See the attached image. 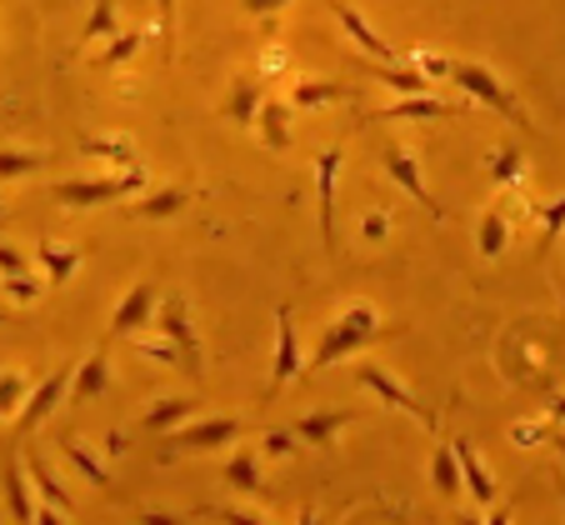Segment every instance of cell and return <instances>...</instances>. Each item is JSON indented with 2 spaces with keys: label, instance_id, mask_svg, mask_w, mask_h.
Wrapping results in <instances>:
<instances>
[{
  "label": "cell",
  "instance_id": "cell-1",
  "mask_svg": "<svg viewBox=\"0 0 565 525\" xmlns=\"http://www.w3.org/2000/svg\"><path fill=\"white\" fill-rule=\"evenodd\" d=\"M381 335V315H375V306H345L341 315H335L326 331H320V345H316V355L306 361V371L300 375H316V371H331L335 361H345V355H355L365 341H375Z\"/></svg>",
  "mask_w": 565,
  "mask_h": 525
},
{
  "label": "cell",
  "instance_id": "cell-2",
  "mask_svg": "<svg viewBox=\"0 0 565 525\" xmlns=\"http://www.w3.org/2000/svg\"><path fill=\"white\" fill-rule=\"evenodd\" d=\"M450 81H456V86L466 90L470 100H480L486 110H495V116H505L511 126H525V130H531V120H525L521 100H515L511 90L501 86V75H495V71H486V65H476V61H450Z\"/></svg>",
  "mask_w": 565,
  "mask_h": 525
},
{
  "label": "cell",
  "instance_id": "cell-3",
  "mask_svg": "<svg viewBox=\"0 0 565 525\" xmlns=\"http://www.w3.org/2000/svg\"><path fill=\"white\" fill-rule=\"evenodd\" d=\"M146 191V171H126V175H106V181H55L51 201L71 205V211H86V205H106V201H126V195Z\"/></svg>",
  "mask_w": 565,
  "mask_h": 525
},
{
  "label": "cell",
  "instance_id": "cell-4",
  "mask_svg": "<svg viewBox=\"0 0 565 525\" xmlns=\"http://www.w3.org/2000/svg\"><path fill=\"white\" fill-rule=\"evenodd\" d=\"M246 426L235 416H211V420H185V426L166 430V446H160V461H175V456H191V450H215L225 440H241Z\"/></svg>",
  "mask_w": 565,
  "mask_h": 525
},
{
  "label": "cell",
  "instance_id": "cell-5",
  "mask_svg": "<svg viewBox=\"0 0 565 525\" xmlns=\"http://www.w3.org/2000/svg\"><path fill=\"white\" fill-rule=\"evenodd\" d=\"M355 386H365L375 400H385V406H395V410H406V416H416L426 430H436V410H426L416 396H411L401 381H395L385 365H375V361H365V365H355Z\"/></svg>",
  "mask_w": 565,
  "mask_h": 525
},
{
  "label": "cell",
  "instance_id": "cell-6",
  "mask_svg": "<svg viewBox=\"0 0 565 525\" xmlns=\"http://www.w3.org/2000/svg\"><path fill=\"white\" fill-rule=\"evenodd\" d=\"M71 375H75V365H61V371H51V375L41 381V386H35L31 396H25V406L15 410V430H21V436L41 430V426H45V416H51V410L61 406L65 396H71Z\"/></svg>",
  "mask_w": 565,
  "mask_h": 525
},
{
  "label": "cell",
  "instance_id": "cell-7",
  "mask_svg": "<svg viewBox=\"0 0 565 525\" xmlns=\"http://www.w3.org/2000/svg\"><path fill=\"white\" fill-rule=\"evenodd\" d=\"M156 325H160V335L175 345V351L185 355V365H191V381H201V341H195V331H191V315H185V300L181 296H166L156 306Z\"/></svg>",
  "mask_w": 565,
  "mask_h": 525
},
{
  "label": "cell",
  "instance_id": "cell-8",
  "mask_svg": "<svg viewBox=\"0 0 565 525\" xmlns=\"http://www.w3.org/2000/svg\"><path fill=\"white\" fill-rule=\"evenodd\" d=\"M306 371V355H300V331H296V311L276 306V365H270V390H280L286 381Z\"/></svg>",
  "mask_w": 565,
  "mask_h": 525
},
{
  "label": "cell",
  "instance_id": "cell-9",
  "mask_svg": "<svg viewBox=\"0 0 565 525\" xmlns=\"http://www.w3.org/2000/svg\"><path fill=\"white\" fill-rule=\"evenodd\" d=\"M335 181H341V146L316 156V201H320V240L335 256Z\"/></svg>",
  "mask_w": 565,
  "mask_h": 525
},
{
  "label": "cell",
  "instance_id": "cell-10",
  "mask_svg": "<svg viewBox=\"0 0 565 525\" xmlns=\"http://www.w3.org/2000/svg\"><path fill=\"white\" fill-rule=\"evenodd\" d=\"M156 306H160V290L150 286V280L130 286L126 296H120V306L110 311V335H136L140 325L156 321Z\"/></svg>",
  "mask_w": 565,
  "mask_h": 525
},
{
  "label": "cell",
  "instance_id": "cell-11",
  "mask_svg": "<svg viewBox=\"0 0 565 525\" xmlns=\"http://www.w3.org/2000/svg\"><path fill=\"white\" fill-rule=\"evenodd\" d=\"M0 491H6V505H11V521L15 525H35L31 475H25L21 450H11V456H6V465H0Z\"/></svg>",
  "mask_w": 565,
  "mask_h": 525
},
{
  "label": "cell",
  "instance_id": "cell-12",
  "mask_svg": "<svg viewBox=\"0 0 565 525\" xmlns=\"http://www.w3.org/2000/svg\"><path fill=\"white\" fill-rule=\"evenodd\" d=\"M466 106L460 100H440V96H401L395 106L375 110L371 120H460Z\"/></svg>",
  "mask_w": 565,
  "mask_h": 525
},
{
  "label": "cell",
  "instance_id": "cell-13",
  "mask_svg": "<svg viewBox=\"0 0 565 525\" xmlns=\"http://www.w3.org/2000/svg\"><path fill=\"white\" fill-rule=\"evenodd\" d=\"M331 15H335V21H341V31L351 35V41L361 45V51L371 55V61H381V65H401V51H395L391 41H381V35H375L371 25H365L361 15H355L351 6H345V0H331Z\"/></svg>",
  "mask_w": 565,
  "mask_h": 525
},
{
  "label": "cell",
  "instance_id": "cell-14",
  "mask_svg": "<svg viewBox=\"0 0 565 525\" xmlns=\"http://www.w3.org/2000/svg\"><path fill=\"white\" fill-rule=\"evenodd\" d=\"M385 171H391L395 181L406 185V191H411V201H420L430 215H436V221H446V205H440V201H430V191H426V175H420V165H416V156H411V150H401V146H395V150H385Z\"/></svg>",
  "mask_w": 565,
  "mask_h": 525
},
{
  "label": "cell",
  "instance_id": "cell-15",
  "mask_svg": "<svg viewBox=\"0 0 565 525\" xmlns=\"http://www.w3.org/2000/svg\"><path fill=\"white\" fill-rule=\"evenodd\" d=\"M351 420H355L351 410H310V416H300L296 426H290V436H296L300 446H331Z\"/></svg>",
  "mask_w": 565,
  "mask_h": 525
},
{
  "label": "cell",
  "instance_id": "cell-16",
  "mask_svg": "<svg viewBox=\"0 0 565 525\" xmlns=\"http://www.w3.org/2000/svg\"><path fill=\"white\" fill-rule=\"evenodd\" d=\"M260 106H266V81L260 75H241L231 86V100H225V120H235V126H256Z\"/></svg>",
  "mask_w": 565,
  "mask_h": 525
},
{
  "label": "cell",
  "instance_id": "cell-17",
  "mask_svg": "<svg viewBox=\"0 0 565 525\" xmlns=\"http://www.w3.org/2000/svg\"><path fill=\"white\" fill-rule=\"evenodd\" d=\"M21 461H25V475H31L35 495H41V501H51V505H61V511L71 515V511H75V495L65 491L61 481H55V471H51V465H45V456H41V450H31V446H25V450H21Z\"/></svg>",
  "mask_w": 565,
  "mask_h": 525
},
{
  "label": "cell",
  "instance_id": "cell-18",
  "mask_svg": "<svg viewBox=\"0 0 565 525\" xmlns=\"http://www.w3.org/2000/svg\"><path fill=\"white\" fill-rule=\"evenodd\" d=\"M185 205H191V191L166 185V191H146L140 201H130L126 215H136V221H171V215H181Z\"/></svg>",
  "mask_w": 565,
  "mask_h": 525
},
{
  "label": "cell",
  "instance_id": "cell-19",
  "mask_svg": "<svg viewBox=\"0 0 565 525\" xmlns=\"http://www.w3.org/2000/svg\"><path fill=\"white\" fill-rule=\"evenodd\" d=\"M110 390V361L106 351H90L71 375V400H100Z\"/></svg>",
  "mask_w": 565,
  "mask_h": 525
},
{
  "label": "cell",
  "instance_id": "cell-20",
  "mask_svg": "<svg viewBox=\"0 0 565 525\" xmlns=\"http://www.w3.org/2000/svg\"><path fill=\"white\" fill-rule=\"evenodd\" d=\"M456 461H460V481H466V491L476 495V505H491L495 495V481H491V471L480 465V456H476V446L470 440H456Z\"/></svg>",
  "mask_w": 565,
  "mask_h": 525
},
{
  "label": "cell",
  "instance_id": "cell-21",
  "mask_svg": "<svg viewBox=\"0 0 565 525\" xmlns=\"http://www.w3.org/2000/svg\"><path fill=\"white\" fill-rule=\"evenodd\" d=\"M35 260H41V270H45V286H65V280H71L75 270H81L86 250L55 246V240H41V246H35Z\"/></svg>",
  "mask_w": 565,
  "mask_h": 525
},
{
  "label": "cell",
  "instance_id": "cell-22",
  "mask_svg": "<svg viewBox=\"0 0 565 525\" xmlns=\"http://www.w3.org/2000/svg\"><path fill=\"white\" fill-rule=\"evenodd\" d=\"M331 100H355V86H345V81H296V90H290L296 110H316L331 106Z\"/></svg>",
  "mask_w": 565,
  "mask_h": 525
},
{
  "label": "cell",
  "instance_id": "cell-23",
  "mask_svg": "<svg viewBox=\"0 0 565 525\" xmlns=\"http://www.w3.org/2000/svg\"><path fill=\"white\" fill-rule=\"evenodd\" d=\"M365 75H371V81H381V86H391L395 96H430V81L411 61L406 65H381V61H375Z\"/></svg>",
  "mask_w": 565,
  "mask_h": 525
},
{
  "label": "cell",
  "instance_id": "cell-24",
  "mask_svg": "<svg viewBox=\"0 0 565 525\" xmlns=\"http://www.w3.org/2000/svg\"><path fill=\"white\" fill-rule=\"evenodd\" d=\"M81 156H90V161H110V165H126V171H136V150H130V140L120 136H81Z\"/></svg>",
  "mask_w": 565,
  "mask_h": 525
},
{
  "label": "cell",
  "instance_id": "cell-25",
  "mask_svg": "<svg viewBox=\"0 0 565 525\" xmlns=\"http://www.w3.org/2000/svg\"><path fill=\"white\" fill-rule=\"evenodd\" d=\"M290 110H286V100H270L266 96V106H260V116H256V126H260V140H266L270 150H286L290 146Z\"/></svg>",
  "mask_w": 565,
  "mask_h": 525
},
{
  "label": "cell",
  "instance_id": "cell-26",
  "mask_svg": "<svg viewBox=\"0 0 565 525\" xmlns=\"http://www.w3.org/2000/svg\"><path fill=\"white\" fill-rule=\"evenodd\" d=\"M430 481H436V491L446 495V501L466 491V481H460V461H456V446H436V456H430Z\"/></svg>",
  "mask_w": 565,
  "mask_h": 525
},
{
  "label": "cell",
  "instance_id": "cell-27",
  "mask_svg": "<svg viewBox=\"0 0 565 525\" xmlns=\"http://www.w3.org/2000/svg\"><path fill=\"white\" fill-rule=\"evenodd\" d=\"M505 240H511V225H505V215H501V211H486V215H480V231H476L480 256L495 260V256L505 250Z\"/></svg>",
  "mask_w": 565,
  "mask_h": 525
},
{
  "label": "cell",
  "instance_id": "cell-28",
  "mask_svg": "<svg viewBox=\"0 0 565 525\" xmlns=\"http://www.w3.org/2000/svg\"><path fill=\"white\" fill-rule=\"evenodd\" d=\"M140 45H146V31H120V35H110V45L96 55V65H100V71H116V65L136 61Z\"/></svg>",
  "mask_w": 565,
  "mask_h": 525
},
{
  "label": "cell",
  "instance_id": "cell-29",
  "mask_svg": "<svg viewBox=\"0 0 565 525\" xmlns=\"http://www.w3.org/2000/svg\"><path fill=\"white\" fill-rule=\"evenodd\" d=\"M225 485H231V491H260L256 450H235L231 465H225Z\"/></svg>",
  "mask_w": 565,
  "mask_h": 525
},
{
  "label": "cell",
  "instance_id": "cell-30",
  "mask_svg": "<svg viewBox=\"0 0 565 525\" xmlns=\"http://www.w3.org/2000/svg\"><path fill=\"white\" fill-rule=\"evenodd\" d=\"M535 221H541V250H551L555 240L565 236V195L561 201H545V205H531Z\"/></svg>",
  "mask_w": 565,
  "mask_h": 525
},
{
  "label": "cell",
  "instance_id": "cell-31",
  "mask_svg": "<svg viewBox=\"0 0 565 525\" xmlns=\"http://www.w3.org/2000/svg\"><path fill=\"white\" fill-rule=\"evenodd\" d=\"M191 420V400H160L146 410V430H175Z\"/></svg>",
  "mask_w": 565,
  "mask_h": 525
},
{
  "label": "cell",
  "instance_id": "cell-32",
  "mask_svg": "<svg viewBox=\"0 0 565 525\" xmlns=\"http://www.w3.org/2000/svg\"><path fill=\"white\" fill-rule=\"evenodd\" d=\"M45 165V156L35 150H0V181H21V175H35Z\"/></svg>",
  "mask_w": 565,
  "mask_h": 525
},
{
  "label": "cell",
  "instance_id": "cell-33",
  "mask_svg": "<svg viewBox=\"0 0 565 525\" xmlns=\"http://www.w3.org/2000/svg\"><path fill=\"white\" fill-rule=\"evenodd\" d=\"M65 461H71L75 465V471H81V475H86V481L90 485H100V491H110V471H106V465H100L96 461V456H86V450H81V446H75V440H65Z\"/></svg>",
  "mask_w": 565,
  "mask_h": 525
},
{
  "label": "cell",
  "instance_id": "cell-34",
  "mask_svg": "<svg viewBox=\"0 0 565 525\" xmlns=\"http://www.w3.org/2000/svg\"><path fill=\"white\" fill-rule=\"evenodd\" d=\"M110 35H120V25H116V0H96V11H90V21H86V45L110 41Z\"/></svg>",
  "mask_w": 565,
  "mask_h": 525
},
{
  "label": "cell",
  "instance_id": "cell-35",
  "mask_svg": "<svg viewBox=\"0 0 565 525\" xmlns=\"http://www.w3.org/2000/svg\"><path fill=\"white\" fill-rule=\"evenodd\" d=\"M25 396H31V390H25V375H15V371H0V420H6V416H15V410L25 406Z\"/></svg>",
  "mask_w": 565,
  "mask_h": 525
},
{
  "label": "cell",
  "instance_id": "cell-36",
  "mask_svg": "<svg viewBox=\"0 0 565 525\" xmlns=\"http://www.w3.org/2000/svg\"><path fill=\"white\" fill-rule=\"evenodd\" d=\"M136 351L146 355V361H166V365H181V371L191 375V365H185V355L175 351V345L166 341V335H160V341H136Z\"/></svg>",
  "mask_w": 565,
  "mask_h": 525
},
{
  "label": "cell",
  "instance_id": "cell-37",
  "mask_svg": "<svg viewBox=\"0 0 565 525\" xmlns=\"http://www.w3.org/2000/svg\"><path fill=\"white\" fill-rule=\"evenodd\" d=\"M491 171H495V181H501V185L521 181V171H525L521 150H515V146H501V150H495V165H491Z\"/></svg>",
  "mask_w": 565,
  "mask_h": 525
},
{
  "label": "cell",
  "instance_id": "cell-38",
  "mask_svg": "<svg viewBox=\"0 0 565 525\" xmlns=\"http://www.w3.org/2000/svg\"><path fill=\"white\" fill-rule=\"evenodd\" d=\"M300 450V440L290 436V426L286 430H266V436H260V456H296Z\"/></svg>",
  "mask_w": 565,
  "mask_h": 525
},
{
  "label": "cell",
  "instance_id": "cell-39",
  "mask_svg": "<svg viewBox=\"0 0 565 525\" xmlns=\"http://www.w3.org/2000/svg\"><path fill=\"white\" fill-rule=\"evenodd\" d=\"M160 35H166V61H175V0H156Z\"/></svg>",
  "mask_w": 565,
  "mask_h": 525
},
{
  "label": "cell",
  "instance_id": "cell-40",
  "mask_svg": "<svg viewBox=\"0 0 565 525\" xmlns=\"http://www.w3.org/2000/svg\"><path fill=\"white\" fill-rule=\"evenodd\" d=\"M411 65H416L426 81H450V61H446V55H426V51H420V55H411Z\"/></svg>",
  "mask_w": 565,
  "mask_h": 525
},
{
  "label": "cell",
  "instance_id": "cell-41",
  "mask_svg": "<svg viewBox=\"0 0 565 525\" xmlns=\"http://www.w3.org/2000/svg\"><path fill=\"white\" fill-rule=\"evenodd\" d=\"M0 286L11 290V296L21 300V306H31V300L41 296V280H35V276H6V280H0Z\"/></svg>",
  "mask_w": 565,
  "mask_h": 525
},
{
  "label": "cell",
  "instance_id": "cell-42",
  "mask_svg": "<svg viewBox=\"0 0 565 525\" xmlns=\"http://www.w3.org/2000/svg\"><path fill=\"white\" fill-rule=\"evenodd\" d=\"M211 521H221V525H266L260 515H250V511H225V505H211Z\"/></svg>",
  "mask_w": 565,
  "mask_h": 525
},
{
  "label": "cell",
  "instance_id": "cell-43",
  "mask_svg": "<svg viewBox=\"0 0 565 525\" xmlns=\"http://www.w3.org/2000/svg\"><path fill=\"white\" fill-rule=\"evenodd\" d=\"M0 276H25V256L15 246H6V240H0Z\"/></svg>",
  "mask_w": 565,
  "mask_h": 525
},
{
  "label": "cell",
  "instance_id": "cell-44",
  "mask_svg": "<svg viewBox=\"0 0 565 525\" xmlns=\"http://www.w3.org/2000/svg\"><path fill=\"white\" fill-rule=\"evenodd\" d=\"M246 6V15H260V21H270V15H280L290 6V0H241Z\"/></svg>",
  "mask_w": 565,
  "mask_h": 525
},
{
  "label": "cell",
  "instance_id": "cell-45",
  "mask_svg": "<svg viewBox=\"0 0 565 525\" xmlns=\"http://www.w3.org/2000/svg\"><path fill=\"white\" fill-rule=\"evenodd\" d=\"M35 525H65V511L61 505H51V501H41L35 505Z\"/></svg>",
  "mask_w": 565,
  "mask_h": 525
},
{
  "label": "cell",
  "instance_id": "cell-46",
  "mask_svg": "<svg viewBox=\"0 0 565 525\" xmlns=\"http://www.w3.org/2000/svg\"><path fill=\"white\" fill-rule=\"evenodd\" d=\"M136 525H185L181 515H160V511H146V515H136Z\"/></svg>",
  "mask_w": 565,
  "mask_h": 525
},
{
  "label": "cell",
  "instance_id": "cell-47",
  "mask_svg": "<svg viewBox=\"0 0 565 525\" xmlns=\"http://www.w3.org/2000/svg\"><path fill=\"white\" fill-rule=\"evenodd\" d=\"M541 430H545V426H515L511 440H515V446H535V436H541Z\"/></svg>",
  "mask_w": 565,
  "mask_h": 525
},
{
  "label": "cell",
  "instance_id": "cell-48",
  "mask_svg": "<svg viewBox=\"0 0 565 525\" xmlns=\"http://www.w3.org/2000/svg\"><path fill=\"white\" fill-rule=\"evenodd\" d=\"M361 231H365V236H385V221H381V215H371V221H361Z\"/></svg>",
  "mask_w": 565,
  "mask_h": 525
},
{
  "label": "cell",
  "instance_id": "cell-49",
  "mask_svg": "<svg viewBox=\"0 0 565 525\" xmlns=\"http://www.w3.org/2000/svg\"><path fill=\"white\" fill-rule=\"evenodd\" d=\"M120 450H126V436H120V430H110V436H106V456H120Z\"/></svg>",
  "mask_w": 565,
  "mask_h": 525
},
{
  "label": "cell",
  "instance_id": "cell-50",
  "mask_svg": "<svg viewBox=\"0 0 565 525\" xmlns=\"http://www.w3.org/2000/svg\"><path fill=\"white\" fill-rule=\"evenodd\" d=\"M545 410H551V420H565V396H555V400H551V406H545Z\"/></svg>",
  "mask_w": 565,
  "mask_h": 525
},
{
  "label": "cell",
  "instance_id": "cell-51",
  "mask_svg": "<svg viewBox=\"0 0 565 525\" xmlns=\"http://www.w3.org/2000/svg\"><path fill=\"white\" fill-rule=\"evenodd\" d=\"M491 525H511V505H501V511L491 515Z\"/></svg>",
  "mask_w": 565,
  "mask_h": 525
},
{
  "label": "cell",
  "instance_id": "cell-52",
  "mask_svg": "<svg viewBox=\"0 0 565 525\" xmlns=\"http://www.w3.org/2000/svg\"><path fill=\"white\" fill-rule=\"evenodd\" d=\"M296 525H316V511H300V521Z\"/></svg>",
  "mask_w": 565,
  "mask_h": 525
},
{
  "label": "cell",
  "instance_id": "cell-53",
  "mask_svg": "<svg viewBox=\"0 0 565 525\" xmlns=\"http://www.w3.org/2000/svg\"><path fill=\"white\" fill-rule=\"evenodd\" d=\"M555 440V450H561V461H565V430H561V436H551Z\"/></svg>",
  "mask_w": 565,
  "mask_h": 525
},
{
  "label": "cell",
  "instance_id": "cell-54",
  "mask_svg": "<svg viewBox=\"0 0 565 525\" xmlns=\"http://www.w3.org/2000/svg\"><path fill=\"white\" fill-rule=\"evenodd\" d=\"M456 525H480V521H476V515H456Z\"/></svg>",
  "mask_w": 565,
  "mask_h": 525
},
{
  "label": "cell",
  "instance_id": "cell-55",
  "mask_svg": "<svg viewBox=\"0 0 565 525\" xmlns=\"http://www.w3.org/2000/svg\"><path fill=\"white\" fill-rule=\"evenodd\" d=\"M0 225H6V205H0Z\"/></svg>",
  "mask_w": 565,
  "mask_h": 525
},
{
  "label": "cell",
  "instance_id": "cell-56",
  "mask_svg": "<svg viewBox=\"0 0 565 525\" xmlns=\"http://www.w3.org/2000/svg\"><path fill=\"white\" fill-rule=\"evenodd\" d=\"M0 321H11V315H0Z\"/></svg>",
  "mask_w": 565,
  "mask_h": 525
}]
</instances>
